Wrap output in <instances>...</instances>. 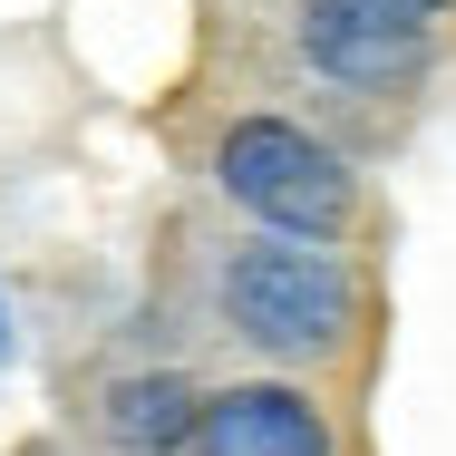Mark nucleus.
Returning <instances> with one entry per match:
<instances>
[{
	"instance_id": "1",
	"label": "nucleus",
	"mask_w": 456,
	"mask_h": 456,
	"mask_svg": "<svg viewBox=\"0 0 456 456\" xmlns=\"http://www.w3.org/2000/svg\"><path fill=\"white\" fill-rule=\"evenodd\" d=\"M224 321H233L263 360H321V350L350 340L360 291L340 273V253L291 243V233H263V243H233V253H224Z\"/></svg>"
},
{
	"instance_id": "2",
	"label": "nucleus",
	"mask_w": 456,
	"mask_h": 456,
	"mask_svg": "<svg viewBox=\"0 0 456 456\" xmlns=\"http://www.w3.org/2000/svg\"><path fill=\"white\" fill-rule=\"evenodd\" d=\"M214 175H224V194H233L243 214H263L291 243H330V233H350V214H360L350 166H340L321 136L281 126V117H243V126L224 136Z\"/></svg>"
},
{
	"instance_id": "3",
	"label": "nucleus",
	"mask_w": 456,
	"mask_h": 456,
	"mask_svg": "<svg viewBox=\"0 0 456 456\" xmlns=\"http://www.w3.org/2000/svg\"><path fill=\"white\" fill-rule=\"evenodd\" d=\"M301 59L340 88H408L428 69V10H408V0H301Z\"/></svg>"
},
{
	"instance_id": "4",
	"label": "nucleus",
	"mask_w": 456,
	"mask_h": 456,
	"mask_svg": "<svg viewBox=\"0 0 456 456\" xmlns=\"http://www.w3.org/2000/svg\"><path fill=\"white\" fill-rule=\"evenodd\" d=\"M184 456H330V418L301 398V388H224V398H194V428Z\"/></svg>"
},
{
	"instance_id": "5",
	"label": "nucleus",
	"mask_w": 456,
	"mask_h": 456,
	"mask_svg": "<svg viewBox=\"0 0 456 456\" xmlns=\"http://www.w3.org/2000/svg\"><path fill=\"white\" fill-rule=\"evenodd\" d=\"M184 428H194L184 379H117L107 388V437L126 456H184Z\"/></svg>"
},
{
	"instance_id": "6",
	"label": "nucleus",
	"mask_w": 456,
	"mask_h": 456,
	"mask_svg": "<svg viewBox=\"0 0 456 456\" xmlns=\"http://www.w3.org/2000/svg\"><path fill=\"white\" fill-rule=\"evenodd\" d=\"M0 369H10V301H0Z\"/></svg>"
},
{
	"instance_id": "7",
	"label": "nucleus",
	"mask_w": 456,
	"mask_h": 456,
	"mask_svg": "<svg viewBox=\"0 0 456 456\" xmlns=\"http://www.w3.org/2000/svg\"><path fill=\"white\" fill-rule=\"evenodd\" d=\"M408 10H447V0H408Z\"/></svg>"
}]
</instances>
